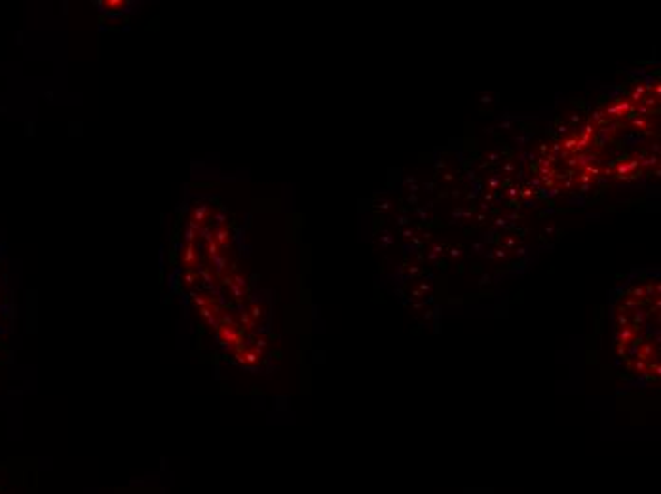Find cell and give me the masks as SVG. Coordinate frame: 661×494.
Wrapping results in <instances>:
<instances>
[{
  "label": "cell",
  "instance_id": "6da1fadb",
  "mask_svg": "<svg viewBox=\"0 0 661 494\" xmlns=\"http://www.w3.org/2000/svg\"><path fill=\"white\" fill-rule=\"evenodd\" d=\"M627 109H629V103H619V105H616V107L608 109L607 112H608V114H616V116H619V114H624Z\"/></svg>",
  "mask_w": 661,
  "mask_h": 494
},
{
  "label": "cell",
  "instance_id": "7a4b0ae2",
  "mask_svg": "<svg viewBox=\"0 0 661 494\" xmlns=\"http://www.w3.org/2000/svg\"><path fill=\"white\" fill-rule=\"evenodd\" d=\"M637 166H638V162H637V160H635V162H631V164H627V166H619V168H617V173H619V175H624V173H627L629 170H633V168H637Z\"/></svg>",
  "mask_w": 661,
  "mask_h": 494
},
{
  "label": "cell",
  "instance_id": "3957f363",
  "mask_svg": "<svg viewBox=\"0 0 661 494\" xmlns=\"http://www.w3.org/2000/svg\"><path fill=\"white\" fill-rule=\"evenodd\" d=\"M103 6H109V10H122V6H128L126 3H103Z\"/></svg>",
  "mask_w": 661,
  "mask_h": 494
},
{
  "label": "cell",
  "instance_id": "277c9868",
  "mask_svg": "<svg viewBox=\"0 0 661 494\" xmlns=\"http://www.w3.org/2000/svg\"><path fill=\"white\" fill-rule=\"evenodd\" d=\"M576 145H578V140H569L567 143H565V147L570 150V149H576Z\"/></svg>",
  "mask_w": 661,
  "mask_h": 494
},
{
  "label": "cell",
  "instance_id": "5b68a950",
  "mask_svg": "<svg viewBox=\"0 0 661 494\" xmlns=\"http://www.w3.org/2000/svg\"><path fill=\"white\" fill-rule=\"evenodd\" d=\"M643 164H645V166H654V164H657V158H656V156H652V158H648V160H645Z\"/></svg>",
  "mask_w": 661,
  "mask_h": 494
},
{
  "label": "cell",
  "instance_id": "8992f818",
  "mask_svg": "<svg viewBox=\"0 0 661 494\" xmlns=\"http://www.w3.org/2000/svg\"><path fill=\"white\" fill-rule=\"evenodd\" d=\"M3 315H5V305L0 303V322H3ZM0 329H3V324H0Z\"/></svg>",
  "mask_w": 661,
  "mask_h": 494
},
{
  "label": "cell",
  "instance_id": "52a82bcc",
  "mask_svg": "<svg viewBox=\"0 0 661 494\" xmlns=\"http://www.w3.org/2000/svg\"><path fill=\"white\" fill-rule=\"evenodd\" d=\"M633 124H635L637 128H645V121H638V118H637V121H633Z\"/></svg>",
  "mask_w": 661,
  "mask_h": 494
},
{
  "label": "cell",
  "instance_id": "ba28073f",
  "mask_svg": "<svg viewBox=\"0 0 661 494\" xmlns=\"http://www.w3.org/2000/svg\"><path fill=\"white\" fill-rule=\"evenodd\" d=\"M399 225H407V223H411L409 219H407V217H399V221H397Z\"/></svg>",
  "mask_w": 661,
  "mask_h": 494
},
{
  "label": "cell",
  "instance_id": "9c48e42d",
  "mask_svg": "<svg viewBox=\"0 0 661 494\" xmlns=\"http://www.w3.org/2000/svg\"><path fill=\"white\" fill-rule=\"evenodd\" d=\"M418 215H420V217H423V219H424V221L428 219V213H426L424 209H418Z\"/></svg>",
  "mask_w": 661,
  "mask_h": 494
},
{
  "label": "cell",
  "instance_id": "30bf717a",
  "mask_svg": "<svg viewBox=\"0 0 661 494\" xmlns=\"http://www.w3.org/2000/svg\"><path fill=\"white\" fill-rule=\"evenodd\" d=\"M483 103H491V95H483V99H481Z\"/></svg>",
  "mask_w": 661,
  "mask_h": 494
},
{
  "label": "cell",
  "instance_id": "8fae6325",
  "mask_svg": "<svg viewBox=\"0 0 661 494\" xmlns=\"http://www.w3.org/2000/svg\"><path fill=\"white\" fill-rule=\"evenodd\" d=\"M572 122H574V124H578V122H579V114H574V116H572Z\"/></svg>",
  "mask_w": 661,
  "mask_h": 494
},
{
  "label": "cell",
  "instance_id": "7c38bea8",
  "mask_svg": "<svg viewBox=\"0 0 661 494\" xmlns=\"http://www.w3.org/2000/svg\"><path fill=\"white\" fill-rule=\"evenodd\" d=\"M489 158H491V160H492V162H494V160H498V154H496V152H492V154H491V156H489Z\"/></svg>",
  "mask_w": 661,
  "mask_h": 494
},
{
  "label": "cell",
  "instance_id": "4fadbf2b",
  "mask_svg": "<svg viewBox=\"0 0 661 494\" xmlns=\"http://www.w3.org/2000/svg\"><path fill=\"white\" fill-rule=\"evenodd\" d=\"M409 202L411 204H416V196H409Z\"/></svg>",
  "mask_w": 661,
  "mask_h": 494
},
{
  "label": "cell",
  "instance_id": "5bb4252c",
  "mask_svg": "<svg viewBox=\"0 0 661 494\" xmlns=\"http://www.w3.org/2000/svg\"><path fill=\"white\" fill-rule=\"evenodd\" d=\"M433 251H435V253H441V251H443V247H441V246H435V247H433Z\"/></svg>",
  "mask_w": 661,
  "mask_h": 494
},
{
  "label": "cell",
  "instance_id": "9a60e30c",
  "mask_svg": "<svg viewBox=\"0 0 661 494\" xmlns=\"http://www.w3.org/2000/svg\"><path fill=\"white\" fill-rule=\"evenodd\" d=\"M451 253H452V257H458V255H460V251H458V249H452Z\"/></svg>",
  "mask_w": 661,
  "mask_h": 494
}]
</instances>
